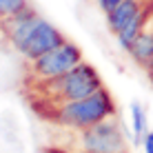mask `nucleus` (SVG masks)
<instances>
[{
	"label": "nucleus",
	"instance_id": "obj_1",
	"mask_svg": "<svg viewBox=\"0 0 153 153\" xmlns=\"http://www.w3.org/2000/svg\"><path fill=\"white\" fill-rule=\"evenodd\" d=\"M27 89L31 107L40 111L47 107H58V104L91 96L98 89H102V80L91 65L80 62L62 76L47 78V80H27Z\"/></svg>",
	"mask_w": 153,
	"mask_h": 153
},
{
	"label": "nucleus",
	"instance_id": "obj_2",
	"mask_svg": "<svg viewBox=\"0 0 153 153\" xmlns=\"http://www.w3.org/2000/svg\"><path fill=\"white\" fill-rule=\"evenodd\" d=\"M115 102L111 98V93L107 89H98L96 93L82 98V100H73V102H65L58 107H47L36 111L42 115L45 120L53 122L56 126H65V129H87L91 124H98L102 120L115 115Z\"/></svg>",
	"mask_w": 153,
	"mask_h": 153
},
{
	"label": "nucleus",
	"instance_id": "obj_3",
	"mask_svg": "<svg viewBox=\"0 0 153 153\" xmlns=\"http://www.w3.org/2000/svg\"><path fill=\"white\" fill-rule=\"evenodd\" d=\"M71 131H76L80 151L84 153H126V140L115 115L87 126V129H71Z\"/></svg>",
	"mask_w": 153,
	"mask_h": 153
},
{
	"label": "nucleus",
	"instance_id": "obj_4",
	"mask_svg": "<svg viewBox=\"0 0 153 153\" xmlns=\"http://www.w3.org/2000/svg\"><path fill=\"white\" fill-rule=\"evenodd\" d=\"M80 62H82L80 47L67 40L65 45H60L58 49L40 56L38 60H31L27 80H47V78L62 76V73L71 71L73 67H78Z\"/></svg>",
	"mask_w": 153,
	"mask_h": 153
},
{
	"label": "nucleus",
	"instance_id": "obj_5",
	"mask_svg": "<svg viewBox=\"0 0 153 153\" xmlns=\"http://www.w3.org/2000/svg\"><path fill=\"white\" fill-rule=\"evenodd\" d=\"M67 38L62 36V31H58L51 22H47L45 18H40L36 22V27L31 29L29 38L25 40V45L20 47V53H22L27 60H38L40 56L49 53V51L58 49L60 45H65Z\"/></svg>",
	"mask_w": 153,
	"mask_h": 153
},
{
	"label": "nucleus",
	"instance_id": "obj_6",
	"mask_svg": "<svg viewBox=\"0 0 153 153\" xmlns=\"http://www.w3.org/2000/svg\"><path fill=\"white\" fill-rule=\"evenodd\" d=\"M129 56L138 62L140 67H149V62L153 60V13L149 16L146 25L142 27V31L135 36V40L129 45Z\"/></svg>",
	"mask_w": 153,
	"mask_h": 153
},
{
	"label": "nucleus",
	"instance_id": "obj_7",
	"mask_svg": "<svg viewBox=\"0 0 153 153\" xmlns=\"http://www.w3.org/2000/svg\"><path fill=\"white\" fill-rule=\"evenodd\" d=\"M144 2L146 0H122V2L118 4V7L113 9L111 13L107 16V22H109V29L113 31L115 36L122 31L126 25L131 22V20L135 18L140 11H142V7H144Z\"/></svg>",
	"mask_w": 153,
	"mask_h": 153
},
{
	"label": "nucleus",
	"instance_id": "obj_8",
	"mask_svg": "<svg viewBox=\"0 0 153 153\" xmlns=\"http://www.w3.org/2000/svg\"><path fill=\"white\" fill-rule=\"evenodd\" d=\"M131 124H133V144L142 146V140L149 133V126H146V113L140 102L131 104Z\"/></svg>",
	"mask_w": 153,
	"mask_h": 153
},
{
	"label": "nucleus",
	"instance_id": "obj_9",
	"mask_svg": "<svg viewBox=\"0 0 153 153\" xmlns=\"http://www.w3.org/2000/svg\"><path fill=\"white\" fill-rule=\"evenodd\" d=\"M22 7H27L25 0H0V16L16 13V11H20Z\"/></svg>",
	"mask_w": 153,
	"mask_h": 153
},
{
	"label": "nucleus",
	"instance_id": "obj_10",
	"mask_svg": "<svg viewBox=\"0 0 153 153\" xmlns=\"http://www.w3.org/2000/svg\"><path fill=\"white\" fill-rule=\"evenodd\" d=\"M98 2H100V9H102V11L109 16V13H111L120 2H122V0H98Z\"/></svg>",
	"mask_w": 153,
	"mask_h": 153
},
{
	"label": "nucleus",
	"instance_id": "obj_11",
	"mask_svg": "<svg viewBox=\"0 0 153 153\" xmlns=\"http://www.w3.org/2000/svg\"><path fill=\"white\" fill-rule=\"evenodd\" d=\"M142 149H144V153H153V131H149V133L144 135V140H142Z\"/></svg>",
	"mask_w": 153,
	"mask_h": 153
},
{
	"label": "nucleus",
	"instance_id": "obj_12",
	"mask_svg": "<svg viewBox=\"0 0 153 153\" xmlns=\"http://www.w3.org/2000/svg\"><path fill=\"white\" fill-rule=\"evenodd\" d=\"M45 153H78V151H71V149H65V146H49ZM80 153H84V151H80Z\"/></svg>",
	"mask_w": 153,
	"mask_h": 153
},
{
	"label": "nucleus",
	"instance_id": "obj_13",
	"mask_svg": "<svg viewBox=\"0 0 153 153\" xmlns=\"http://www.w3.org/2000/svg\"><path fill=\"white\" fill-rule=\"evenodd\" d=\"M146 73H149V80L153 82V60L149 62V67H146Z\"/></svg>",
	"mask_w": 153,
	"mask_h": 153
}]
</instances>
